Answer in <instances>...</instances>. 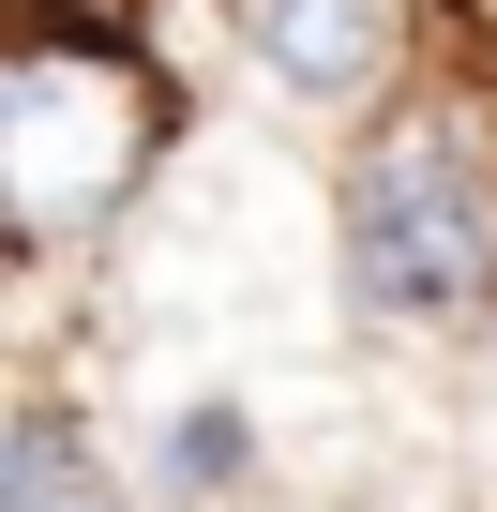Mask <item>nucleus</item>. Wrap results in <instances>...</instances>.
<instances>
[{
    "label": "nucleus",
    "instance_id": "1",
    "mask_svg": "<svg viewBox=\"0 0 497 512\" xmlns=\"http://www.w3.org/2000/svg\"><path fill=\"white\" fill-rule=\"evenodd\" d=\"M181 151V76L106 0H0V272L91 256Z\"/></svg>",
    "mask_w": 497,
    "mask_h": 512
},
{
    "label": "nucleus",
    "instance_id": "2",
    "mask_svg": "<svg viewBox=\"0 0 497 512\" xmlns=\"http://www.w3.org/2000/svg\"><path fill=\"white\" fill-rule=\"evenodd\" d=\"M332 287L392 347H452V332L497 317V136L452 91L407 76L377 121H347V166H332Z\"/></svg>",
    "mask_w": 497,
    "mask_h": 512
},
{
    "label": "nucleus",
    "instance_id": "3",
    "mask_svg": "<svg viewBox=\"0 0 497 512\" xmlns=\"http://www.w3.org/2000/svg\"><path fill=\"white\" fill-rule=\"evenodd\" d=\"M226 46L257 61V91L302 106V121H377L407 91L422 0H226Z\"/></svg>",
    "mask_w": 497,
    "mask_h": 512
},
{
    "label": "nucleus",
    "instance_id": "4",
    "mask_svg": "<svg viewBox=\"0 0 497 512\" xmlns=\"http://www.w3.org/2000/svg\"><path fill=\"white\" fill-rule=\"evenodd\" d=\"M0 512H151V482H121V452L61 392H16L0 407Z\"/></svg>",
    "mask_w": 497,
    "mask_h": 512
},
{
    "label": "nucleus",
    "instance_id": "5",
    "mask_svg": "<svg viewBox=\"0 0 497 512\" xmlns=\"http://www.w3.org/2000/svg\"><path fill=\"white\" fill-rule=\"evenodd\" d=\"M151 482L166 497H241V482H257V422H241V407H181L151 437Z\"/></svg>",
    "mask_w": 497,
    "mask_h": 512
}]
</instances>
